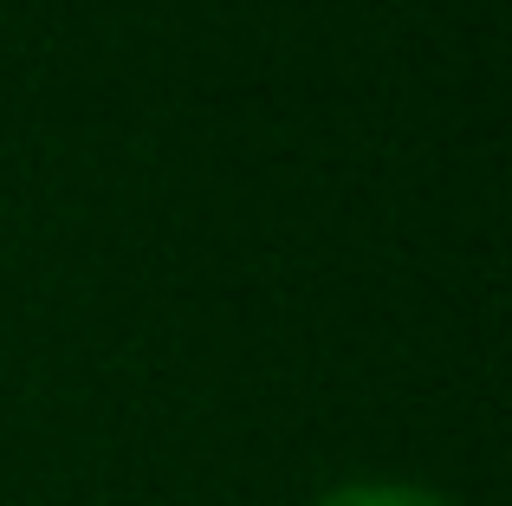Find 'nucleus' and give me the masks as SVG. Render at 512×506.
<instances>
[{
	"label": "nucleus",
	"instance_id": "obj_1",
	"mask_svg": "<svg viewBox=\"0 0 512 506\" xmlns=\"http://www.w3.org/2000/svg\"><path fill=\"white\" fill-rule=\"evenodd\" d=\"M312 506H454V500L422 481H344L331 494H318Z\"/></svg>",
	"mask_w": 512,
	"mask_h": 506
}]
</instances>
